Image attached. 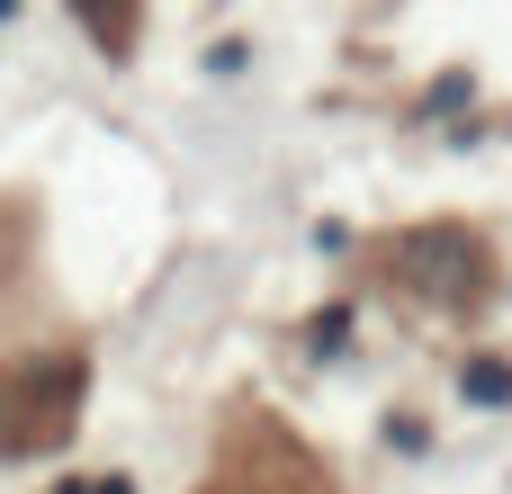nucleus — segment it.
<instances>
[{
  "mask_svg": "<svg viewBox=\"0 0 512 494\" xmlns=\"http://www.w3.org/2000/svg\"><path fill=\"white\" fill-rule=\"evenodd\" d=\"M459 387H468V405H512V369L504 360H468Z\"/></svg>",
  "mask_w": 512,
  "mask_h": 494,
  "instance_id": "f257e3e1",
  "label": "nucleus"
},
{
  "mask_svg": "<svg viewBox=\"0 0 512 494\" xmlns=\"http://www.w3.org/2000/svg\"><path fill=\"white\" fill-rule=\"evenodd\" d=\"M81 9H90V27H99L108 45H126V0H81Z\"/></svg>",
  "mask_w": 512,
  "mask_h": 494,
  "instance_id": "f03ea898",
  "label": "nucleus"
},
{
  "mask_svg": "<svg viewBox=\"0 0 512 494\" xmlns=\"http://www.w3.org/2000/svg\"><path fill=\"white\" fill-rule=\"evenodd\" d=\"M90 494H135V486H126V477H99V486H90Z\"/></svg>",
  "mask_w": 512,
  "mask_h": 494,
  "instance_id": "7ed1b4c3",
  "label": "nucleus"
}]
</instances>
